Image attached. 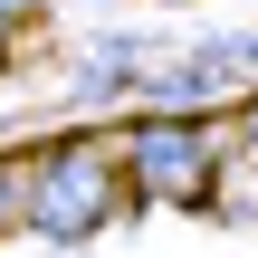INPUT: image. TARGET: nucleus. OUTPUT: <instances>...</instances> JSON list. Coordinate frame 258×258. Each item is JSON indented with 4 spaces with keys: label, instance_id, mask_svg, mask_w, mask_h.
I'll return each mask as SVG.
<instances>
[{
    "label": "nucleus",
    "instance_id": "obj_1",
    "mask_svg": "<svg viewBox=\"0 0 258 258\" xmlns=\"http://www.w3.org/2000/svg\"><path fill=\"white\" fill-rule=\"evenodd\" d=\"M105 211H115V153H96V144H57V153H38L29 230H48V239H86Z\"/></svg>",
    "mask_w": 258,
    "mask_h": 258
},
{
    "label": "nucleus",
    "instance_id": "obj_3",
    "mask_svg": "<svg viewBox=\"0 0 258 258\" xmlns=\"http://www.w3.org/2000/svg\"><path fill=\"white\" fill-rule=\"evenodd\" d=\"M211 191H220V220H258V144H230L220 153Z\"/></svg>",
    "mask_w": 258,
    "mask_h": 258
},
{
    "label": "nucleus",
    "instance_id": "obj_4",
    "mask_svg": "<svg viewBox=\"0 0 258 258\" xmlns=\"http://www.w3.org/2000/svg\"><path fill=\"white\" fill-rule=\"evenodd\" d=\"M29 191H38V163H0V230L29 220Z\"/></svg>",
    "mask_w": 258,
    "mask_h": 258
},
{
    "label": "nucleus",
    "instance_id": "obj_2",
    "mask_svg": "<svg viewBox=\"0 0 258 258\" xmlns=\"http://www.w3.org/2000/svg\"><path fill=\"white\" fill-rule=\"evenodd\" d=\"M220 153H230V134H220V124H182V115H153V124L124 144V163H134V182H144L153 201H201L211 172H220Z\"/></svg>",
    "mask_w": 258,
    "mask_h": 258
}]
</instances>
